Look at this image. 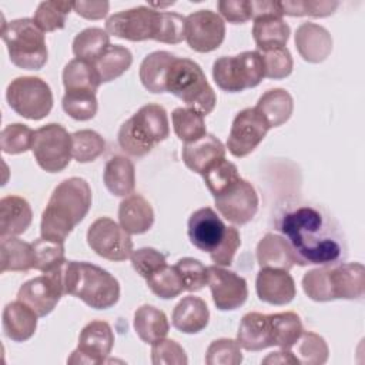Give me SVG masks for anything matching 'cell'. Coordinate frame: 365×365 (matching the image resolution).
I'll return each instance as SVG.
<instances>
[{
	"label": "cell",
	"instance_id": "6da1fadb",
	"mask_svg": "<svg viewBox=\"0 0 365 365\" xmlns=\"http://www.w3.org/2000/svg\"><path fill=\"white\" fill-rule=\"evenodd\" d=\"M288 241L298 265H336L345 261L348 245L339 222L311 201H287L274 221Z\"/></svg>",
	"mask_w": 365,
	"mask_h": 365
},
{
	"label": "cell",
	"instance_id": "7a4b0ae2",
	"mask_svg": "<svg viewBox=\"0 0 365 365\" xmlns=\"http://www.w3.org/2000/svg\"><path fill=\"white\" fill-rule=\"evenodd\" d=\"M91 207V188L84 178L70 177L53 191L41 215V237L64 242Z\"/></svg>",
	"mask_w": 365,
	"mask_h": 365
},
{
	"label": "cell",
	"instance_id": "3957f363",
	"mask_svg": "<svg viewBox=\"0 0 365 365\" xmlns=\"http://www.w3.org/2000/svg\"><path fill=\"white\" fill-rule=\"evenodd\" d=\"M64 295H73L94 309H108L120 298L118 281L90 262L66 261L61 265Z\"/></svg>",
	"mask_w": 365,
	"mask_h": 365
},
{
	"label": "cell",
	"instance_id": "277c9868",
	"mask_svg": "<svg viewBox=\"0 0 365 365\" xmlns=\"http://www.w3.org/2000/svg\"><path fill=\"white\" fill-rule=\"evenodd\" d=\"M302 289L318 302L361 299L365 292V268L359 262H341L309 269L302 277Z\"/></svg>",
	"mask_w": 365,
	"mask_h": 365
},
{
	"label": "cell",
	"instance_id": "5b68a950",
	"mask_svg": "<svg viewBox=\"0 0 365 365\" xmlns=\"http://www.w3.org/2000/svg\"><path fill=\"white\" fill-rule=\"evenodd\" d=\"M170 134L168 117L160 104H145L118 130V145L133 157L147 155Z\"/></svg>",
	"mask_w": 365,
	"mask_h": 365
},
{
	"label": "cell",
	"instance_id": "8992f818",
	"mask_svg": "<svg viewBox=\"0 0 365 365\" xmlns=\"http://www.w3.org/2000/svg\"><path fill=\"white\" fill-rule=\"evenodd\" d=\"M167 93L178 97L187 107L202 115L212 113L217 96L202 68L190 58H175L167 76Z\"/></svg>",
	"mask_w": 365,
	"mask_h": 365
},
{
	"label": "cell",
	"instance_id": "52a82bcc",
	"mask_svg": "<svg viewBox=\"0 0 365 365\" xmlns=\"http://www.w3.org/2000/svg\"><path fill=\"white\" fill-rule=\"evenodd\" d=\"M1 38L7 46L10 61L23 70H40L47 63L44 33L33 19L3 23Z\"/></svg>",
	"mask_w": 365,
	"mask_h": 365
},
{
	"label": "cell",
	"instance_id": "ba28073f",
	"mask_svg": "<svg viewBox=\"0 0 365 365\" xmlns=\"http://www.w3.org/2000/svg\"><path fill=\"white\" fill-rule=\"evenodd\" d=\"M212 77L215 84L228 93L257 87L265 77L262 56L258 50L222 56L212 64Z\"/></svg>",
	"mask_w": 365,
	"mask_h": 365
},
{
	"label": "cell",
	"instance_id": "9c48e42d",
	"mask_svg": "<svg viewBox=\"0 0 365 365\" xmlns=\"http://www.w3.org/2000/svg\"><path fill=\"white\" fill-rule=\"evenodd\" d=\"M6 98L19 115L29 120H41L53 108L51 88L40 77L23 76L11 80L6 90Z\"/></svg>",
	"mask_w": 365,
	"mask_h": 365
},
{
	"label": "cell",
	"instance_id": "30bf717a",
	"mask_svg": "<svg viewBox=\"0 0 365 365\" xmlns=\"http://www.w3.org/2000/svg\"><path fill=\"white\" fill-rule=\"evenodd\" d=\"M71 134L63 125L50 123L34 131L31 151L44 171H63L71 161Z\"/></svg>",
	"mask_w": 365,
	"mask_h": 365
},
{
	"label": "cell",
	"instance_id": "8fae6325",
	"mask_svg": "<svg viewBox=\"0 0 365 365\" xmlns=\"http://www.w3.org/2000/svg\"><path fill=\"white\" fill-rule=\"evenodd\" d=\"M88 247L100 257L110 261H125L133 250L130 234L108 217L97 218L87 231Z\"/></svg>",
	"mask_w": 365,
	"mask_h": 365
},
{
	"label": "cell",
	"instance_id": "7c38bea8",
	"mask_svg": "<svg viewBox=\"0 0 365 365\" xmlns=\"http://www.w3.org/2000/svg\"><path fill=\"white\" fill-rule=\"evenodd\" d=\"M218 212L230 222L244 225L250 222L258 211V195L247 180L238 177L214 195Z\"/></svg>",
	"mask_w": 365,
	"mask_h": 365
},
{
	"label": "cell",
	"instance_id": "4fadbf2b",
	"mask_svg": "<svg viewBox=\"0 0 365 365\" xmlns=\"http://www.w3.org/2000/svg\"><path fill=\"white\" fill-rule=\"evenodd\" d=\"M158 14L160 11L145 6L123 10L107 19L106 31L110 36L130 41L154 40L157 33Z\"/></svg>",
	"mask_w": 365,
	"mask_h": 365
},
{
	"label": "cell",
	"instance_id": "5bb4252c",
	"mask_svg": "<svg viewBox=\"0 0 365 365\" xmlns=\"http://www.w3.org/2000/svg\"><path fill=\"white\" fill-rule=\"evenodd\" d=\"M269 125L255 107L241 110L232 124L227 140V148L234 157H245L265 138Z\"/></svg>",
	"mask_w": 365,
	"mask_h": 365
},
{
	"label": "cell",
	"instance_id": "9a60e30c",
	"mask_svg": "<svg viewBox=\"0 0 365 365\" xmlns=\"http://www.w3.org/2000/svg\"><path fill=\"white\" fill-rule=\"evenodd\" d=\"M64 295L61 265L51 272L26 281L17 292V299L27 304L38 317L48 315Z\"/></svg>",
	"mask_w": 365,
	"mask_h": 365
},
{
	"label": "cell",
	"instance_id": "2e32d148",
	"mask_svg": "<svg viewBox=\"0 0 365 365\" xmlns=\"http://www.w3.org/2000/svg\"><path fill=\"white\" fill-rule=\"evenodd\" d=\"M114 345V332L106 321L88 322L78 335V346L71 352L68 364H104Z\"/></svg>",
	"mask_w": 365,
	"mask_h": 365
},
{
	"label": "cell",
	"instance_id": "e0dca14e",
	"mask_svg": "<svg viewBox=\"0 0 365 365\" xmlns=\"http://www.w3.org/2000/svg\"><path fill=\"white\" fill-rule=\"evenodd\" d=\"M225 23L212 10H198L185 17V41L194 51L210 53L221 46Z\"/></svg>",
	"mask_w": 365,
	"mask_h": 365
},
{
	"label": "cell",
	"instance_id": "ac0fdd59",
	"mask_svg": "<svg viewBox=\"0 0 365 365\" xmlns=\"http://www.w3.org/2000/svg\"><path fill=\"white\" fill-rule=\"evenodd\" d=\"M208 287L215 307L221 311L240 308L248 297L247 281L238 274L215 264L208 267Z\"/></svg>",
	"mask_w": 365,
	"mask_h": 365
},
{
	"label": "cell",
	"instance_id": "d6986e66",
	"mask_svg": "<svg viewBox=\"0 0 365 365\" xmlns=\"http://www.w3.org/2000/svg\"><path fill=\"white\" fill-rule=\"evenodd\" d=\"M227 227L217 212L204 207L194 211L188 220V238L191 244L204 252H212L225 235Z\"/></svg>",
	"mask_w": 365,
	"mask_h": 365
},
{
	"label": "cell",
	"instance_id": "ffe728a7",
	"mask_svg": "<svg viewBox=\"0 0 365 365\" xmlns=\"http://www.w3.org/2000/svg\"><path fill=\"white\" fill-rule=\"evenodd\" d=\"M255 289L258 298L271 305H287L297 294L291 274L278 268H261L257 274Z\"/></svg>",
	"mask_w": 365,
	"mask_h": 365
},
{
	"label": "cell",
	"instance_id": "44dd1931",
	"mask_svg": "<svg viewBox=\"0 0 365 365\" xmlns=\"http://www.w3.org/2000/svg\"><path fill=\"white\" fill-rule=\"evenodd\" d=\"M295 47L308 63H321L332 51L329 31L317 23H301L295 31Z\"/></svg>",
	"mask_w": 365,
	"mask_h": 365
},
{
	"label": "cell",
	"instance_id": "7402d4cb",
	"mask_svg": "<svg viewBox=\"0 0 365 365\" xmlns=\"http://www.w3.org/2000/svg\"><path fill=\"white\" fill-rule=\"evenodd\" d=\"M225 157L224 144L212 134H205L204 137L185 143L182 147L184 164L197 174H204V171L211 167L215 161Z\"/></svg>",
	"mask_w": 365,
	"mask_h": 365
},
{
	"label": "cell",
	"instance_id": "603a6c76",
	"mask_svg": "<svg viewBox=\"0 0 365 365\" xmlns=\"http://www.w3.org/2000/svg\"><path fill=\"white\" fill-rule=\"evenodd\" d=\"M38 315L24 302H9L3 309V331L4 335L14 342L30 339L37 328Z\"/></svg>",
	"mask_w": 365,
	"mask_h": 365
},
{
	"label": "cell",
	"instance_id": "cb8c5ba5",
	"mask_svg": "<svg viewBox=\"0 0 365 365\" xmlns=\"http://www.w3.org/2000/svg\"><path fill=\"white\" fill-rule=\"evenodd\" d=\"M120 225L131 234H144L154 224V211L151 204L140 194L127 195L118 207Z\"/></svg>",
	"mask_w": 365,
	"mask_h": 365
},
{
	"label": "cell",
	"instance_id": "d4e9b609",
	"mask_svg": "<svg viewBox=\"0 0 365 365\" xmlns=\"http://www.w3.org/2000/svg\"><path fill=\"white\" fill-rule=\"evenodd\" d=\"M237 342L245 351H262L272 346L269 315L261 312L245 314L240 322Z\"/></svg>",
	"mask_w": 365,
	"mask_h": 365
},
{
	"label": "cell",
	"instance_id": "484cf974",
	"mask_svg": "<svg viewBox=\"0 0 365 365\" xmlns=\"http://www.w3.org/2000/svg\"><path fill=\"white\" fill-rule=\"evenodd\" d=\"M33 211L29 202L19 195H7L0 200V237H17L31 224Z\"/></svg>",
	"mask_w": 365,
	"mask_h": 365
},
{
	"label": "cell",
	"instance_id": "4316f807",
	"mask_svg": "<svg viewBox=\"0 0 365 365\" xmlns=\"http://www.w3.org/2000/svg\"><path fill=\"white\" fill-rule=\"evenodd\" d=\"M171 321L180 332L198 334L208 325L210 311L202 298L188 295L174 307Z\"/></svg>",
	"mask_w": 365,
	"mask_h": 365
},
{
	"label": "cell",
	"instance_id": "83f0119b",
	"mask_svg": "<svg viewBox=\"0 0 365 365\" xmlns=\"http://www.w3.org/2000/svg\"><path fill=\"white\" fill-rule=\"evenodd\" d=\"M257 261L261 268H278L289 271L297 258L288 241L277 234H265L257 245Z\"/></svg>",
	"mask_w": 365,
	"mask_h": 365
},
{
	"label": "cell",
	"instance_id": "f1b7e54d",
	"mask_svg": "<svg viewBox=\"0 0 365 365\" xmlns=\"http://www.w3.org/2000/svg\"><path fill=\"white\" fill-rule=\"evenodd\" d=\"M289 34L291 29L288 23H285L282 16L264 14L254 19L252 37L258 47V51L275 47H285Z\"/></svg>",
	"mask_w": 365,
	"mask_h": 365
},
{
	"label": "cell",
	"instance_id": "f546056e",
	"mask_svg": "<svg viewBox=\"0 0 365 365\" xmlns=\"http://www.w3.org/2000/svg\"><path fill=\"white\" fill-rule=\"evenodd\" d=\"M177 57L170 51L150 53L140 64V80L143 86L151 93L167 91V76Z\"/></svg>",
	"mask_w": 365,
	"mask_h": 365
},
{
	"label": "cell",
	"instance_id": "4dcf8cb0",
	"mask_svg": "<svg viewBox=\"0 0 365 365\" xmlns=\"http://www.w3.org/2000/svg\"><path fill=\"white\" fill-rule=\"evenodd\" d=\"M104 185L115 197H127L135 188V168L131 160L124 155L111 157L103 173Z\"/></svg>",
	"mask_w": 365,
	"mask_h": 365
},
{
	"label": "cell",
	"instance_id": "1f68e13d",
	"mask_svg": "<svg viewBox=\"0 0 365 365\" xmlns=\"http://www.w3.org/2000/svg\"><path fill=\"white\" fill-rule=\"evenodd\" d=\"M36 267V252L33 244L16 237L1 238L0 242V272L30 271Z\"/></svg>",
	"mask_w": 365,
	"mask_h": 365
},
{
	"label": "cell",
	"instance_id": "d6a6232c",
	"mask_svg": "<svg viewBox=\"0 0 365 365\" xmlns=\"http://www.w3.org/2000/svg\"><path fill=\"white\" fill-rule=\"evenodd\" d=\"M255 108L267 120L269 128L279 127L289 120L294 111V100L287 90L271 88L258 98Z\"/></svg>",
	"mask_w": 365,
	"mask_h": 365
},
{
	"label": "cell",
	"instance_id": "836d02e7",
	"mask_svg": "<svg viewBox=\"0 0 365 365\" xmlns=\"http://www.w3.org/2000/svg\"><path fill=\"white\" fill-rule=\"evenodd\" d=\"M134 329L143 342L153 344L165 338L170 324L167 315L161 309L145 304L134 312Z\"/></svg>",
	"mask_w": 365,
	"mask_h": 365
},
{
	"label": "cell",
	"instance_id": "e575fe53",
	"mask_svg": "<svg viewBox=\"0 0 365 365\" xmlns=\"http://www.w3.org/2000/svg\"><path fill=\"white\" fill-rule=\"evenodd\" d=\"M133 63V54L127 47L110 44L93 63L101 83H108L125 73Z\"/></svg>",
	"mask_w": 365,
	"mask_h": 365
},
{
	"label": "cell",
	"instance_id": "d590c367",
	"mask_svg": "<svg viewBox=\"0 0 365 365\" xmlns=\"http://www.w3.org/2000/svg\"><path fill=\"white\" fill-rule=\"evenodd\" d=\"M63 84L66 91L88 90L96 93L101 80L93 63L73 58L63 70Z\"/></svg>",
	"mask_w": 365,
	"mask_h": 365
},
{
	"label": "cell",
	"instance_id": "8d00e7d4",
	"mask_svg": "<svg viewBox=\"0 0 365 365\" xmlns=\"http://www.w3.org/2000/svg\"><path fill=\"white\" fill-rule=\"evenodd\" d=\"M271 336L272 346L291 349L302 334V322L299 315L292 311L271 314Z\"/></svg>",
	"mask_w": 365,
	"mask_h": 365
},
{
	"label": "cell",
	"instance_id": "74e56055",
	"mask_svg": "<svg viewBox=\"0 0 365 365\" xmlns=\"http://www.w3.org/2000/svg\"><path fill=\"white\" fill-rule=\"evenodd\" d=\"M110 46V34L100 27H88L80 31L73 40V54L78 60L94 63L96 58Z\"/></svg>",
	"mask_w": 365,
	"mask_h": 365
},
{
	"label": "cell",
	"instance_id": "f35d334b",
	"mask_svg": "<svg viewBox=\"0 0 365 365\" xmlns=\"http://www.w3.org/2000/svg\"><path fill=\"white\" fill-rule=\"evenodd\" d=\"M175 135L184 143H192L207 134L204 115L190 107H178L171 114Z\"/></svg>",
	"mask_w": 365,
	"mask_h": 365
},
{
	"label": "cell",
	"instance_id": "ab89813d",
	"mask_svg": "<svg viewBox=\"0 0 365 365\" xmlns=\"http://www.w3.org/2000/svg\"><path fill=\"white\" fill-rule=\"evenodd\" d=\"M145 281L151 292L163 299H173L185 291L182 277L175 265L165 264Z\"/></svg>",
	"mask_w": 365,
	"mask_h": 365
},
{
	"label": "cell",
	"instance_id": "60d3db41",
	"mask_svg": "<svg viewBox=\"0 0 365 365\" xmlns=\"http://www.w3.org/2000/svg\"><path fill=\"white\" fill-rule=\"evenodd\" d=\"M73 10V1H41L33 20L43 33L63 29L67 14Z\"/></svg>",
	"mask_w": 365,
	"mask_h": 365
},
{
	"label": "cell",
	"instance_id": "b9f144b4",
	"mask_svg": "<svg viewBox=\"0 0 365 365\" xmlns=\"http://www.w3.org/2000/svg\"><path fill=\"white\" fill-rule=\"evenodd\" d=\"M63 110L77 121L91 120L97 113V97L94 91L73 90L66 91L63 100Z\"/></svg>",
	"mask_w": 365,
	"mask_h": 365
},
{
	"label": "cell",
	"instance_id": "7bdbcfd3",
	"mask_svg": "<svg viewBox=\"0 0 365 365\" xmlns=\"http://www.w3.org/2000/svg\"><path fill=\"white\" fill-rule=\"evenodd\" d=\"M73 158L78 163H90L106 150L104 138L93 130H80L71 134Z\"/></svg>",
	"mask_w": 365,
	"mask_h": 365
},
{
	"label": "cell",
	"instance_id": "ee69618b",
	"mask_svg": "<svg viewBox=\"0 0 365 365\" xmlns=\"http://www.w3.org/2000/svg\"><path fill=\"white\" fill-rule=\"evenodd\" d=\"M33 248L36 252L34 269L41 271L43 274L54 271L67 261L64 255V242H57L41 237L33 242Z\"/></svg>",
	"mask_w": 365,
	"mask_h": 365
},
{
	"label": "cell",
	"instance_id": "f6af8a7d",
	"mask_svg": "<svg viewBox=\"0 0 365 365\" xmlns=\"http://www.w3.org/2000/svg\"><path fill=\"white\" fill-rule=\"evenodd\" d=\"M34 131L21 124L13 123L6 125L0 133V148L6 154H21L31 150Z\"/></svg>",
	"mask_w": 365,
	"mask_h": 365
},
{
	"label": "cell",
	"instance_id": "bcb514c9",
	"mask_svg": "<svg viewBox=\"0 0 365 365\" xmlns=\"http://www.w3.org/2000/svg\"><path fill=\"white\" fill-rule=\"evenodd\" d=\"M297 354L299 364L308 365H321L325 364L328 359V345L322 336L315 332H304L301 334L299 339L297 341Z\"/></svg>",
	"mask_w": 365,
	"mask_h": 365
},
{
	"label": "cell",
	"instance_id": "7dc6e473",
	"mask_svg": "<svg viewBox=\"0 0 365 365\" xmlns=\"http://www.w3.org/2000/svg\"><path fill=\"white\" fill-rule=\"evenodd\" d=\"M339 6L338 1H314V0H285L279 1V7L282 16H311V17H327L332 14L336 7Z\"/></svg>",
	"mask_w": 365,
	"mask_h": 365
},
{
	"label": "cell",
	"instance_id": "c3c4849f",
	"mask_svg": "<svg viewBox=\"0 0 365 365\" xmlns=\"http://www.w3.org/2000/svg\"><path fill=\"white\" fill-rule=\"evenodd\" d=\"M155 41L178 44L185 40V17L178 13L160 11Z\"/></svg>",
	"mask_w": 365,
	"mask_h": 365
},
{
	"label": "cell",
	"instance_id": "681fc988",
	"mask_svg": "<svg viewBox=\"0 0 365 365\" xmlns=\"http://www.w3.org/2000/svg\"><path fill=\"white\" fill-rule=\"evenodd\" d=\"M264 60L265 77L272 80H281L292 73L294 61L287 47H275L259 51Z\"/></svg>",
	"mask_w": 365,
	"mask_h": 365
},
{
	"label": "cell",
	"instance_id": "f907efd6",
	"mask_svg": "<svg viewBox=\"0 0 365 365\" xmlns=\"http://www.w3.org/2000/svg\"><path fill=\"white\" fill-rule=\"evenodd\" d=\"M238 168L234 163L221 158L218 161H215L211 167H208L204 174V182L207 185V188L210 190V192L214 195H217L222 188H225L231 181H234L235 178H238Z\"/></svg>",
	"mask_w": 365,
	"mask_h": 365
},
{
	"label": "cell",
	"instance_id": "816d5d0a",
	"mask_svg": "<svg viewBox=\"0 0 365 365\" xmlns=\"http://www.w3.org/2000/svg\"><path fill=\"white\" fill-rule=\"evenodd\" d=\"M205 362L208 365H238L242 362L241 346L234 339H215L207 349Z\"/></svg>",
	"mask_w": 365,
	"mask_h": 365
},
{
	"label": "cell",
	"instance_id": "f5cc1de1",
	"mask_svg": "<svg viewBox=\"0 0 365 365\" xmlns=\"http://www.w3.org/2000/svg\"><path fill=\"white\" fill-rule=\"evenodd\" d=\"M175 267L182 277L185 291L197 292L208 284V267H205L201 261L185 257L178 259Z\"/></svg>",
	"mask_w": 365,
	"mask_h": 365
},
{
	"label": "cell",
	"instance_id": "db71d44e",
	"mask_svg": "<svg viewBox=\"0 0 365 365\" xmlns=\"http://www.w3.org/2000/svg\"><path fill=\"white\" fill-rule=\"evenodd\" d=\"M151 362L154 365H185L188 358L178 342L163 338L151 344Z\"/></svg>",
	"mask_w": 365,
	"mask_h": 365
},
{
	"label": "cell",
	"instance_id": "11a10c76",
	"mask_svg": "<svg viewBox=\"0 0 365 365\" xmlns=\"http://www.w3.org/2000/svg\"><path fill=\"white\" fill-rule=\"evenodd\" d=\"M130 259L137 274H140L145 279L167 264L165 255L151 247H144L133 251Z\"/></svg>",
	"mask_w": 365,
	"mask_h": 365
},
{
	"label": "cell",
	"instance_id": "9f6ffc18",
	"mask_svg": "<svg viewBox=\"0 0 365 365\" xmlns=\"http://www.w3.org/2000/svg\"><path fill=\"white\" fill-rule=\"evenodd\" d=\"M241 245V237L235 227H227L225 235L220 245L210 252V258L215 265L220 267H228L232 262V258Z\"/></svg>",
	"mask_w": 365,
	"mask_h": 365
},
{
	"label": "cell",
	"instance_id": "6f0895ef",
	"mask_svg": "<svg viewBox=\"0 0 365 365\" xmlns=\"http://www.w3.org/2000/svg\"><path fill=\"white\" fill-rule=\"evenodd\" d=\"M220 14L230 23L241 24L252 19L250 0H221L217 3Z\"/></svg>",
	"mask_w": 365,
	"mask_h": 365
},
{
	"label": "cell",
	"instance_id": "680465c9",
	"mask_svg": "<svg viewBox=\"0 0 365 365\" xmlns=\"http://www.w3.org/2000/svg\"><path fill=\"white\" fill-rule=\"evenodd\" d=\"M110 9L108 1H73V10L88 20H98L107 16Z\"/></svg>",
	"mask_w": 365,
	"mask_h": 365
},
{
	"label": "cell",
	"instance_id": "91938a15",
	"mask_svg": "<svg viewBox=\"0 0 365 365\" xmlns=\"http://www.w3.org/2000/svg\"><path fill=\"white\" fill-rule=\"evenodd\" d=\"M262 364H299V361L294 352L289 349H282L269 354L265 359H262Z\"/></svg>",
	"mask_w": 365,
	"mask_h": 365
}]
</instances>
